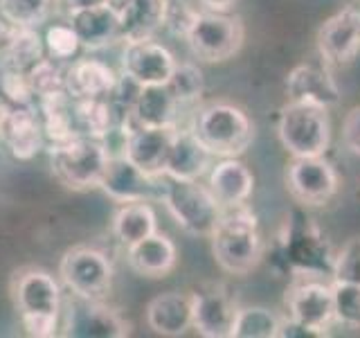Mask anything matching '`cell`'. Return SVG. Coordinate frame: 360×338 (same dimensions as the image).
<instances>
[{"mask_svg":"<svg viewBox=\"0 0 360 338\" xmlns=\"http://www.w3.org/2000/svg\"><path fill=\"white\" fill-rule=\"evenodd\" d=\"M212 255L217 264L230 275H248L262 262L264 242L259 234L255 212L248 203L223 208L219 225L210 234Z\"/></svg>","mask_w":360,"mask_h":338,"instance_id":"1","label":"cell"},{"mask_svg":"<svg viewBox=\"0 0 360 338\" xmlns=\"http://www.w3.org/2000/svg\"><path fill=\"white\" fill-rule=\"evenodd\" d=\"M196 138L212 156L236 158L241 156L255 138V124L248 113L230 101H212L196 113Z\"/></svg>","mask_w":360,"mask_h":338,"instance_id":"2","label":"cell"},{"mask_svg":"<svg viewBox=\"0 0 360 338\" xmlns=\"http://www.w3.org/2000/svg\"><path fill=\"white\" fill-rule=\"evenodd\" d=\"M277 135L281 146L292 158L324 156L331 142L329 113L322 106L304 104V101H288L279 113Z\"/></svg>","mask_w":360,"mask_h":338,"instance_id":"3","label":"cell"},{"mask_svg":"<svg viewBox=\"0 0 360 338\" xmlns=\"http://www.w3.org/2000/svg\"><path fill=\"white\" fill-rule=\"evenodd\" d=\"M108 149L101 140L77 135L70 142L52 144L50 163L52 174L61 185L70 189L99 187V180L108 165Z\"/></svg>","mask_w":360,"mask_h":338,"instance_id":"4","label":"cell"},{"mask_svg":"<svg viewBox=\"0 0 360 338\" xmlns=\"http://www.w3.org/2000/svg\"><path fill=\"white\" fill-rule=\"evenodd\" d=\"M162 199L167 210L185 232L194 237H210L221 219V203L212 189L198 185V180L167 178L162 185Z\"/></svg>","mask_w":360,"mask_h":338,"instance_id":"5","label":"cell"},{"mask_svg":"<svg viewBox=\"0 0 360 338\" xmlns=\"http://www.w3.org/2000/svg\"><path fill=\"white\" fill-rule=\"evenodd\" d=\"M245 30L239 16L200 11L185 37L189 50L207 63H223L243 48Z\"/></svg>","mask_w":360,"mask_h":338,"instance_id":"6","label":"cell"},{"mask_svg":"<svg viewBox=\"0 0 360 338\" xmlns=\"http://www.w3.org/2000/svg\"><path fill=\"white\" fill-rule=\"evenodd\" d=\"M59 277L77 298L99 300L110 289L112 264L97 248L75 246L61 257Z\"/></svg>","mask_w":360,"mask_h":338,"instance_id":"7","label":"cell"},{"mask_svg":"<svg viewBox=\"0 0 360 338\" xmlns=\"http://www.w3.org/2000/svg\"><path fill=\"white\" fill-rule=\"evenodd\" d=\"M288 318L326 336L333 323V289L313 275H295L286 291Z\"/></svg>","mask_w":360,"mask_h":338,"instance_id":"8","label":"cell"},{"mask_svg":"<svg viewBox=\"0 0 360 338\" xmlns=\"http://www.w3.org/2000/svg\"><path fill=\"white\" fill-rule=\"evenodd\" d=\"M286 185L290 196L300 206L318 208V206H326L335 196L340 180H338L335 169L322 156H315V158H292L286 172Z\"/></svg>","mask_w":360,"mask_h":338,"instance_id":"9","label":"cell"},{"mask_svg":"<svg viewBox=\"0 0 360 338\" xmlns=\"http://www.w3.org/2000/svg\"><path fill=\"white\" fill-rule=\"evenodd\" d=\"M61 334L68 338H124L131 334V325L99 300L77 298L65 311Z\"/></svg>","mask_w":360,"mask_h":338,"instance_id":"10","label":"cell"},{"mask_svg":"<svg viewBox=\"0 0 360 338\" xmlns=\"http://www.w3.org/2000/svg\"><path fill=\"white\" fill-rule=\"evenodd\" d=\"M318 50L326 65H342L360 50V9L345 7L326 18L318 30Z\"/></svg>","mask_w":360,"mask_h":338,"instance_id":"11","label":"cell"},{"mask_svg":"<svg viewBox=\"0 0 360 338\" xmlns=\"http://www.w3.org/2000/svg\"><path fill=\"white\" fill-rule=\"evenodd\" d=\"M176 63L174 54L153 39L129 41L122 52V73L140 86H165Z\"/></svg>","mask_w":360,"mask_h":338,"instance_id":"12","label":"cell"},{"mask_svg":"<svg viewBox=\"0 0 360 338\" xmlns=\"http://www.w3.org/2000/svg\"><path fill=\"white\" fill-rule=\"evenodd\" d=\"M300 221V225L290 223L284 242H281L284 244L286 262L290 264V270L295 275L320 277L326 268V259L333 262V257L329 255V248H326V242L322 239L320 230L315 228V223H311V219Z\"/></svg>","mask_w":360,"mask_h":338,"instance_id":"13","label":"cell"},{"mask_svg":"<svg viewBox=\"0 0 360 338\" xmlns=\"http://www.w3.org/2000/svg\"><path fill=\"white\" fill-rule=\"evenodd\" d=\"M14 304L20 315H59L61 287L52 273L41 268H27L16 273Z\"/></svg>","mask_w":360,"mask_h":338,"instance_id":"14","label":"cell"},{"mask_svg":"<svg viewBox=\"0 0 360 338\" xmlns=\"http://www.w3.org/2000/svg\"><path fill=\"white\" fill-rule=\"evenodd\" d=\"M288 101H304V104L333 108L340 104V88L329 73V65L300 63L286 77Z\"/></svg>","mask_w":360,"mask_h":338,"instance_id":"15","label":"cell"},{"mask_svg":"<svg viewBox=\"0 0 360 338\" xmlns=\"http://www.w3.org/2000/svg\"><path fill=\"white\" fill-rule=\"evenodd\" d=\"M178 127H138L129 133L124 156L146 176L162 178L174 133Z\"/></svg>","mask_w":360,"mask_h":338,"instance_id":"16","label":"cell"},{"mask_svg":"<svg viewBox=\"0 0 360 338\" xmlns=\"http://www.w3.org/2000/svg\"><path fill=\"white\" fill-rule=\"evenodd\" d=\"M158 183V178L146 176L140 167H135L124 154L108 158L106 172L99 180V187L117 203L146 201Z\"/></svg>","mask_w":360,"mask_h":338,"instance_id":"17","label":"cell"},{"mask_svg":"<svg viewBox=\"0 0 360 338\" xmlns=\"http://www.w3.org/2000/svg\"><path fill=\"white\" fill-rule=\"evenodd\" d=\"M70 25L82 41V48L88 50H101L122 41L120 9L110 3L70 11Z\"/></svg>","mask_w":360,"mask_h":338,"instance_id":"18","label":"cell"},{"mask_svg":"<svg viewBox=\"0 0 360 338\" xmlns=\"http://www.w3.org/2000/svg\"><path fill=\"white\" fill-rule=\"evenodd\" d=\"M146 323L160 336H183L194 327V293L167 291L146 304Z\"/></svg>","mask_w":360,"mask_h":338,"instance_id":"19","label":"cell"},{"mask_svg":"<svg viewBox=\"0 0 360 338\" xmlns=\"http://www.w3.org/2000/svg\"><path fill=\"white\" fill-rule=\"evenodd\" d=\"M120 75L99 59H79L65 70V93L72 99L110 97Z\"/></svg>","mask_w":360,"mask_h":338,"instance_id":"20","label":"cell"},{"mask_svg":"<svg viewBox=\"0 0 360 338\" xmlns=\"http://www.w3.org/2000/svg\"><path fill=\"white\" fill-rule=\"evenodd\" d=\"M236 315L234 300L221 289L194 293V330L205 338H228Z\"/></svg>","mask_w":360,"mask_h":338,"instance_id":"21","label":"cell"},{"mask_svg":"<svg viewBox=\"0 0 360 338\" xmlns=\"http://www.w3.org/2000/svg\"><path fill=\"white\" fill-rule=\"evenodd\" d=\"M212 154L202 146V142L194 135V131L174 133L169 156L165 163V176L176 180H198L210 165Z\"/></svg>","mask_w":360,"mask_h":338,"instance_id":"22","label":"cell"},{"mask_svg":"<svg viewBox=\"0 0 360 338\" xmlns=\"http://www.w3.org/2000/svg\"><path fill=\"white\" fill-rule=\"evenodd\" d=\"M214 199L221 203V208H234L248 203L255 187V176L241 161L225 158L210 174V185Z\"/></svg>","mask_w":360,"mask_h":338,"instance_id":"23","label":"cell"},{"mask_svg":"<svg viewBox=\"0 0 360 338\" xmlns=\"http://www.w3.org/2000/svg\"><path fill=\"white\" fill-rule=\"evenodd\" d=\"M129 266L142 277H165L172 273L178 251L167 234L153 232L146 239L129 246Z\"/></svg>","mask_w":360,"mask_h":338,"instance_id":"24","label":"cell"},{"mask_svg":"<svg viewBox=\"0 0 360 338\" xmlns=\"http://www.w3.org/2000/svg\"><path fill=\"white\" fill-rule=\"evenodd\" d=\"M45 135L41 127L39 111L32 106H14L5 135V146L16 161H32L43 149Z\"/></svg>","mask_w":360,"mask_h":338,"instance_id":"25","label":"cell"},{"mask_svg":"<svg viewBox=\"0 0 360 338\" xmlns=\"http://www.w3.org/2000/svg\"><path fill=\"white\" fill-rule=\"evenodd\" d=\"M39 118L43 135L50 144H63L77 138V122H75V99L61 90L48 97H39Z\"/></svg>","mask_w":360,"mask_h":338,"instance_id":"26","label":"cell"},{"mask_svg":"<svg viewBox=\"0 0 360 338\" xmlns=\"http://www.w3.org/2000/svg\"><path fill=\"white\" fill-rule=\"evenodd\" d=\"M178 101L165 86H142L135 99L131 118L135 127H176Z\"/></svg>","mask_w":360,"mask_h":338,"instance_id":"27","label":"cell"},{"mask_svg":"<svg viewBox=\"0 0 360 338\" xmlns=\"http://www.w3.org/2000/svg\"><path fill=\"white\" fill-rule=\"evenodd\" d=\"M167 0H129L120 7L122 41H144L153 39V34L165 23Z\"/></svg>","mask_w":360,"mask_h":338,"instance_id":"28","label":"cell"},{"mask_svg":"<svg viewBox=\"0 0 360 338\" xmlns=\"http://www.w3.org/2000/svg\"><path fill=\"white\" fill-rule=\"evenodd\" d=\"M153 232H158V219L153 208L146 201L124 203L112 217V234L127 248L146 239Z\"/></svg>","mask_w":360,"mask_h":338,"instance_id":"29","label":"cell"},{"mask_svg":"<svg viewBox=\"0 0 360 338\" xmlns=\"http://www.w3.org/2000/svg\"><path fill=\"white\" fill-rule=\"evenodd\" d=\"M75 122L79 135L104 142L117 129V113L108 97L75 99Z\"/></svg>","mask_w":360,"mask_h":338,"instance_id":"30","label":"cell"},{"mask_svg":"<svg viewBox=\"0 0 360 338\" xmlns=\"http://www.w3.org/2000/svg\"><path fill=\"white\" fill-rule=\"evenodd\" d=\"M281 318L266 307L236 309L230 338H277Z\"/></svg>","mask_w":360,"mask_h":338,"instance_id":"31","label":"cell"},{"mask_svg":"<svg viewBox=\"0 0 360 338\" xmlns=\"http://www.w3.org/2000/svg\"><path fill=\"white\" fill-rule=\"evenodd\" d=\"M43 54H45V41L39 37L37 27H14L3 65L27 73L34 63L43 59Z\"/></svg>","mask_w":360,"mask_h":338,"instance_id":"32","label":"cell"},{"mask_svg":"<svg viewBox=\"0 0 360 338\" xmlns=\"http://www.w3.org/2000/svg\"><path fill=\"white\" fill-rule=\"evenodd\" d=\"M50 9L52 0H0V18L14 27H39Z\"/></svg>","mask_w":360,"mask_h":338,"instance_id":"33","label":"cell"},{"mask_svg":"<svg viewBox=\"0 0 360 338\" xmlns=\"http://www.w3.org/2000/svg\"><path fill=\"white\" fill-rule=\"evenodd\" d=\"M333 323L347 330H360V284L333 280Z\"/></svg>","mask_w":360,"mask_h":338,"instance_id":"34","label":"cell"},{"mask_svg":"<svg viewBox=\"0 0 360 338\" xmlns=\"http://www.w3.org/2000/svg\"><path fill=\"white\" fill-rule=\"evenodd\" d=\"M167 88L172 90L178 106H187L202 97L205 82H202V73L198 70V65L185 61V63H176L174 75L167 82Z\"/></svg>","mask_w":360,"mask_h":338,"instance_id":"35","label":"cell"},{"mask_svg":"<svg viewBox=\"0 0 360 338\" xmlns=\"http://www.w3.org/2000/svg\"><path fill=\"white\" fill-rule=\"evenodd\" d=\"M27 77L37 97H48V95L65 90V70L59 65V61L52 59V56L50 59H45V56L39 59L27 70Z\"/></svg>","mask_w":360,"mask_h":338,"instance_id":"36","label":"cell"},{"mask_svg":"<svg viewBox=\"0 0 360 338\" xmlns=\"http://www.w3.org/2000/svg\"><path fill=\"white\" fill-rule=\"evenodd\" d=\"M0 93L14 106H32L34 97H37L32 90L27 73L9 65H3V70H0Z\"/></svg>","mask_w":360,"mask_h":338,"instance_id":"37","label":"cell"},{"mask_svg":"<svg viewBox=\"0 0 360 338\" xmlns=\"http://www.w3.org/2000/svg\"><path fill=\"white\" fill-rule=\"evenodd\" d=\"M45 52L56 61H68L79 52L82 41H79L72 25H50L45 32Z\"/></svg>","mask_w":360,"mask_h":338,"instance_id":"38","label":"cell"},{"mask_svg":"<svg viewBox=\"0 0 360 338\" xmlns=\"http://www.w3.org/2000/svg\"><path fill=\"white\" fill-rule=\"evenodd\" d=\"M198 14H200V11L194 5H189L187 0H167L162 27L172 32L174 37H183L185 39Z\"/></svg>","mask_w":360,"mask_h":338,"instance_id":"39","label":"cell"},{"mask_svg":"<svg viewBox=\"0 0 360 338\" xmlns=\"http://www.w3.org/2000/svg\"><path fill=\"white\" fill-rule=\"evenodd\" d=\"M333 280L360 284V237L349 239L342 251L333 257Z\"/></svg>","mask_w":360,"mask_h":338,"instance_id":"40","label":"cell"},{"mask_svg":"<svg viewBox=\"0 0 360 338\" xmlns=\"http://www.w3.org/2000/svg\"><path fill=\"white\" fill-rule=\"evenodd\" d=\"M20 325L27 336L50 338L59 330V315H20Z\"/></svg>","mask_w":360,"mask_h":338,"instance_id":"41","label":"cell"},{"mask_svg":"<svg viewBox=\"0 0 360 338\" xmlns=\"http://www.w3.org/2000/svg\"><path fill=\"white\" fill-rule=\"evenodd\" d=\"M342 142L354 156H360V106L352 108L342 122Z\"/></svg>","mask_w":360,"mask_h":338,"instance_id":"42","label":"cell"},{"mask_svg":"<svg viewBox=\"0 0 360 338\" xmlns=\"http://www.w3.org/2000/svg\"><path fill=\"white\" fill-rule=\"evenodd\" d=\"M11 34H14V25H9V23H5L3 18H0V63H3L5 54H7Z\"/></svg>","mask_w":360,"mask_h":338,"instance_id":"43","label":"cell"},{"mask_svg":"<svg viewBox=\"0 0 360 338\" xmlns=\"http://www.w3.org/2000/svg\"><path fill=\"white\" fill-rule=\"evenodd\" d=\"M198 3L205 7V11H221V14H228L236 0H198Z\"/></svg>","mask_w":360,"mask_h":338,"instance_id":"44","label":"cell"},{"mask_svg":"<svg viewBox=\"0 0 360 338\" xmlns=\"http://www.w3.org/2000/svg\"><path fill=\"white\" fill-rule=\"evenodd\" d=\"M108 0H63V5L68 11H77V9H86V7H95V5H104Z\"/></svg>","mask_w":360,"mask_h":338,"instance_id":"45","label":"cell"},{"mask_svg":"<svg viewBox=\"0 0 360 338\" xmlns=\"http://www.w3.org/2000/svg\"><path fill=\"white\" fill-rule=\"evenodd\" d=\"M108 3H110L112 7H117V9H120L122 5H127V3H129V0H108Z\"/></svg>","mask_w":360,"mask_h":338,"instance_id":"46","label":"cell"}]
</instances>
